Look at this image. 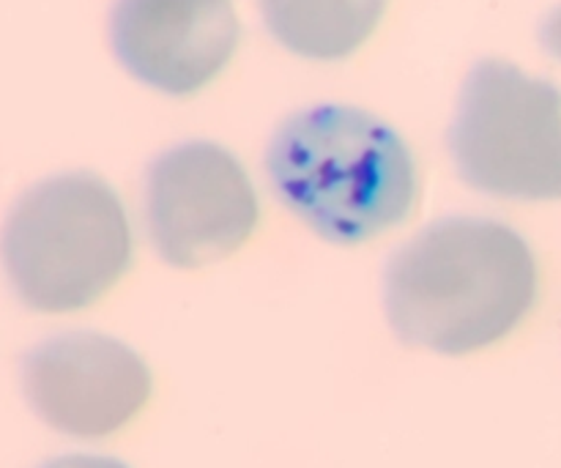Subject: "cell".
Here are the masks:
<instances>
[{
    "instance_id": "1",
    "label": "cell",
    "mask_w": 561,
    "mask_h": 468,
    "mask_svg": "<svg viewBox=\"0 0 561 468\" xmlns=\"http://www.w3.org/2000/svg\"><path fill=\"white\" fill-rule=\"evenodd\" d=\"M540 290L529 241L488 217H444L400 247L383 305L405 345L466 356L520 327Z\"/></svg>"
},
{
    "instance_id": "2",
    "label": "cell",
    "mask_w": 561,
    "mask_h": 468,
    "mask_svg": "<svg viewBox=\"0 0 561 468\" xmlns=\"http://www.w3.org/2000/svg\"><path fill=\"white\" fill-rule=\"evenodd\" d=\"M272 190L332 244H365L416 203V162L378 115L318 104L279 124L266 151Z\"/></svg>"
},
{
    "instance_id": "3",
    "label": "cell",
    "mask_w": 561,
    "mask_h": 468,
    "mask_svg": "<svg viewBox=\"0 0 561 468\" xmlns=\"http://www.w3.org/2000/svg\"><path fill=\"white\" fill-rule=\"evenodd\" d=\"M131 225L113 186L93 173H64L31 186L0 230L11 290L47 316L102 299L131 263Z\"/></svg>"
},
{
    "instance_id": "4",
    "label": "cell",
    "mask_w": 561,
    "mask_h": 468,
    "mask_svg": "<svg viewBox=\"0 0 561 468\" xmlns=\"http://www.w3.org/2000/svg\"><path fill=\"white\" fill-rule=\"evenodd\" d=\"M449 153L477 192L561 201V91L507 60H480L460 88Z\"/></svg>"
},
{
    "instance_id": "5",
    "label": "cell",
    "mask_w": 561,
    "mask_h": 468,
    "mask_svg": "<svg viewBox=\"0 0 561 468\" xmlns=\"http://www.w3.org/2000/svg\"><path fill=\"white\" fill-rule=\"evenodd\" d=\"M257 214L244 164L217 142H181L148 170V233L170 266L201 269L233 255L255 230Z\"/></svg>"
},
{
    "instance_id": "6",
    "label": "cell",
    "mask_w": 561,
    "mask_h": 468,
    "mask_svg": "<svg viewBox=\"0 0 561 468\" xmlns=\"http://www.w3.org/2000/svg\"><path fill=\"white\" fill-rule=\"evenodd\" d=\"M22 392L42 422L71 438H104L129 425L151 398L137 351L96 332H66L22 359Z\"/></svg>"
},
{
    "instance_id": "7",
    "label": "cell",
    "mask_w": 561,
    "mask_h": 468,
    "mask_svg": "<svg viewBox=\"0 0 561 468\" xmlns=\"http://www.w3.org/2000/svg\"><path fill=\"white\" fill-rule=\"evenodd\" d=\"M233 0H118L110 42L129 75L168 96L206 88L239 47Z\"/></svg>"
},
{
    "instance_id": "8",
    "label": "cell",
    "mask_w": 561,
    "mask_h": 468,
    "mask_svg": "<svg viewBox=\"0 0 561 468\" xmlns=\"http://www.w3.org/2000/svg\"><path fill=\"white\" fill-rule=\"evenodd\" d=\"M387 0H261L268 33L290 53L340 60L362 47L381 22Z\"/></svg>"
},
{
    "instance_id": "9",
    "label": "cell",
    "mask_w": 561,
    "mask_h": 468,
    "mask_svg": "<svg viewBox=\"0 0 561 468\" xmlns=\"http://www.w3.org/2000/svg\"><path fill=\"white\" fill-rule=\"evenodd\" d=\"M540 44L551 58L561 60V5L548 11L540 22Z\"/></svg>"
},
{
    "instance_id": "10",
    "label": "cell",
    "mask_w": 561,
    "mask_h": 468,
    "mask_svg": "<svg viewBox=\"0 0 561 468\" xmlns=\"http://www.w3.org/2000/svg\"><path fill=\"white\" fill-rule=\"evenodd\" d=\"M42 468H129L115 458H104V455H64L55 458Z\"/></svg>"
}]
</instances>
